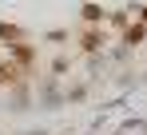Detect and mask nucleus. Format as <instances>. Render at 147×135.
<instances>
[{"instance_id":"obj_1","label":"nucleus","mask_w":147,"mask_h":135,"mask_svg":"<svg viewBox=\"0 0 147 135\" xmlns=\"http://www.w3.org/2000/svg\"><path fill=\"white\" fill-rule=\"evenodd\" d=\"M143 36H147V24H131V28L123 32V44H139Z\"/></svg>"},{"instance_id":"obj_2","label":"nucleus","mask_w":147,"mask_h":135,"mask_svg":"<svg viewBox=\"0 0 147 135\" xmlns=\"http://www.w3.org/2000/svg\"><path fill=\"white\" fill-rule=\"evenodd\" d=\"M16 76H20L16 68H12V64H4V60H0V84H12Z\"/></svg>"},{"instance_id":"obj_3","label":"nucleus","mask_w":147,"mask_h":135,"mask_svg":"<svg viewBox=\"0 0 147 135\" xmlns=\"http://www.w3.org/2000/svg\"><path fill=\"white\" fill-rule=\"evenodd\" d=\"M0 40H20V28H12V24H0Z\"/></svg>"},{"instance_id":"obj_4","label":"nucleus","mask_w":147,"mask_h":135,"mask_svg":"<svg viewBox=\"0 0 147 135\" xmlns=\"http://www.w3.org/2000/svg\"><path fill=\"white\" fill-rule=\"evenodd\" d=\"M99 16H103V12H99L96 4H84V20H92V24H96V20H99Z\"/></svg>"},{"instance_id":"obj_5","label":"nucleus","mask_w":147,"mask_h":135,"mask_svg":"<svg viewBox=\"0 0 147 135\" xmlns=\"http://www.w3.org/2000/svg\"><path fill=\"white\" fill-rule=\"evenodd\" d=\"M143 24H147V8H143Z\"/></svg>"}]
</instances>
